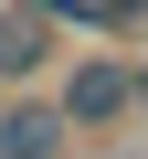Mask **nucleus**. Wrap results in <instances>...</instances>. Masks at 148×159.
<instances>
[{
    "instance_id": "f257e3e1",
    "label": "nucleus",
    "mask_w": 148,
    "mask_h": 159,
    "mask_svg": "<svg viewBox=\"0 0 148 159\" xmlns=\"http://www.w3.org/2000/svg\"><path fill=\"white\" fill-rule=\"evenodd\" d=\"M53 106H63V127L74 138H106V127H127L137 117V85H127V53H63L53 64Z\"/></svg>"
},
{
    "instance_id": "f03ea898",
    "label": "nucleus",
    "mask_w": 148,
    "mask_h": 159,
    "mask_svg": "<svg viewBox=\"0 0 148 159\" xmlns=\"http://www.w3.org/2000/svg\"><path fill=\"white\" fill-rule=\"evenodd\" d=\"M63 148H74V127H63L53 85H11L0 96V159H63Z\"/></svg>"
},
{
    "instance_id": "7ed1b4c3",
    "label": "nucleus",
    "mask_w": 148,
    "mask_h": 159,
    "mask_svg": "<svg viewBox=\"0 0 148 159\" xmlns=\"http://www.w3.org/2000/svg\"><path fill=\"white\" fill-rule=\"evenodd\" d=\"M53 64H63V32L32 0H0V85H42Z\"/></svg>"
},
{
    "instance_id": "20e7f679",
    "label": "nucleus",
    "mask_w": 148,
    "mask_h": 159,
    "mask_svg": "<svg viewBox=\"0 0 148 159\" xmlns=\"http://www.w3.org/2000/svg\"><path fill=\"white\" fill-rule=\"evenodd\" d=\"M32 11H42V21L63 32V43H127V32L106 21V0H32Z\"/></svg>"
},
{
    "instance_id": "39448f33",
    "label": "nucleus",
    "mask_w": 148,
    "mask_h": 159,
    "mask_svg": "<svg viewBox=\"0 0 148 159\" xmlns=\"http://www.w3.org/2000/svg\"><path fill=\"white\" fill-rule=\"evenodd\" d=\"M106 21L116 32H148V0H106Z\"/></svg>"
},
{
    "instance_id": "423d86ee",
    "label": "nucleus",
    "mask_w": 148,
    "mask_h": 159,
    "mask_svg": "<svg viewBox=\"0 0 148 159\" xmlns=\"http://www.w3.org/2000/svg\"><path fill=\"white\" fill-rule=\"evenodd\" d=\"M127 85H137V106H148V53H137V64H127Z\"/></svg>"
},
{
    "instance_id": "0eeeda50",
    "label": "nucleus",
    "mask_w": 148,
    "mask_h": 159,
    "mask_svg": "<svg viewBox=\"0 0 148 159\" xmlns=\"http://www.w3.org/2000/svg\"><path fill=\"white\" fill-rule=\"evenodd\" d=\"M0 96H11V85H0Z\"/></svg>"
}]
</instances>
